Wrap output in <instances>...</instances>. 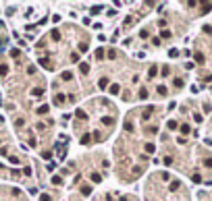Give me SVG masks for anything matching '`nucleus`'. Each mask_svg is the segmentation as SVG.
<instances>
[{
	"label": "nucleus",
	"mask_w": 212,
	"mask_h": 201,
	"mask_svg": "<svg viewBox=\"0 0 212 201\" xmlns=\"http://www.w3.org/2000/svg\"><path fill=\"white\" fill-rule=\"evenodd\" d=\"M164 116V106L150 104L139 106L125 116L123 135L112 145V172L119 182H135L150 164V156L158 149L156 135L160 131V120Z\"/></svg>",
	"instance_id": "f257e3e1"
},
{
	"label": "nucleus",
	"mask_w": 212,
	"mask_h": 201,
	"mask_svg": "<svg viewBox=\"0 0 212 201\" xmlns=\"http://www.w3.org/2000/svg\"><path fill=\"white\" fill-rule=\"evenodd\" d=\"M92 35L79 25H60L54 27L40 39L36 46L38 50V62L46 71H56L63 64H73L81 60V56L87 52Z\"/></svg>",
	"instance_id": "f03ea898"
},
{
	"label": "nucleus",
	"mask_w": 212,
	"mask_h": 201,
	"mask_svg": "<svg viewBox=\"0 0 212 201\" xmlns=\"http://www.w3.org/2000/svg\"><path fill=\"white\" fill-rule=\"evenodd\" d=\"M119 122V108L108 98L96 96L75 110L73 118V135L79 145H100L112 137Z\"/></svg>",
	"instance_id": "7ed1b4c3"
},
{
	"label": "nucleus",
	"mask_w": 212,
	"mask_h": 201,
	"mask_svg": "<svg viewBox=\"0 0 212 201\" xmlns=\"http://www.w3.org/2000/svg\"><path fill=\"white\" fill-rule=\"evenodd\" d=\"M144 201H191V193L179 176L156 170L144 182Z\"/></svg>",
	"instance_id": "20e7f679"
},
{
	"label": "nucleus",
	"mask_w": 212,
	"mask_h": 201,
	"mask_svg": "<svg viewBox=\"0 0 212 201\" xmlns=\"http://www.w3.org/2000/svg\"><path fill=\"white\" fill-rule=\"evenodd\" d=\"M195 77L204 83L212 81V23H204L193 39Z\"/></svg>",
	"instance_id": "39448f33"
},
{
	"label": "nucleus",
	"mask_w": 212,
	"mask_h": 201,
	"mask_svg": "<svg viewBox=\"0 0 212 201\" xmlns=\"http://www.w3.org/2000/svg\"><path fill=\"white\" fill-rule=\"evenodd\" d=\"M195 201H212V191H208V189L198 191V195H195Z\"/></svg>",
	"instance_id": "423d86ee"
}]
</instances>
